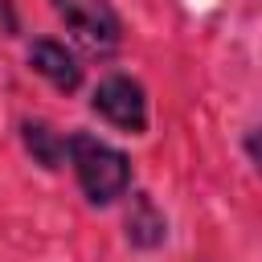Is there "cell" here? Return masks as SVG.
I'll return each instance as SVG.
<instances>
[{
    "label": "cell",
    "instance_id": "8992f818",
    "mask_svg": "<svg viewBox=\"0 0 262 262\" xmlns=\"http://www.w3.org/2000/svg\"><path fill=\"white\" fill-rule=\"evenodd\" d=\"M20 139L29 147V156L45 168H61L66 164V147H70V135H61L53 123L45 119H25L20 123Z\"/></svg>",
    "mask_w": 262,
    "mask_h": 262
},
{
    "label": "cell",
    "instance_id": "3957f363",
    "mask_svg": "<svg viewBox=\"0 0 262 262\" xmlns=\"http://www.w3.org/2000/svg\"><path fill=\"white\" fill-rule=\"evenodd\" d=\"M90 106H94V115H102L111 127H119L127 135H143L147 131V90L131 74H106L94 86Z\"/></svg>",
    "mask_w": 262,
    "mask_h": 262
},
{
    "label": "cell",
    "instance_id": "6da1fadb",
    "mask_svg": "<svg viewBox=\"0 0 262 262\" xmlns=\"http://www.w3.org/2000/svg\"><path fill=\"white\" fill-rule=\"evenodd\" d=\"M66 160L78 176V188L86 192L90 205H111L119 196H127L131 188V160L111 147L106 139L90 135V131H70V147Z\"/></svg>",
    "mask_w": 262,
    "mask_h": 262
},
{
    "label": "cell",
    "instance_id": "52a82bcc",
    "mask_svg": "<svg viewBox=\"0 0 262 262\" xmlns=\"http://www.w3.org/2000/svg\"><path fill=\"white\" fill-rule=\"evenodd\" d=\"M242 151H246V156H250V164L262 172V123H258V127H250V131L242 135Z\"/></svg>",
    "mask_w": 262,
    "mask_h": 262
},
{
    "label": "cell",
    "instance_id": "5b68a950",
    "mask_svg": "<svg viewBox=\"0 0 262 262\" xmlns=\"http://www.w3.org/2000/svg\"><path fill=\"white\" fill-rule=\"evenodd\" d=\"M123 225H127V242L135 250H156L168 237V221H164V213L156 209V201L147 192H131Z\"/></svg>",
    "mask_w": 262,
    "mask_h": 262
},
{
    "label": "cell",
    "instance_id": "277c9868",
    "mask_svg": "<svg viewBox=\"0 0 262 262\" xmlns=\"http://www.w3.org/2000/svg\"><path fill=\"white\" fill-rule=\"evenodd\" d=\"M29 66H33L53 90L74 94V90L82 86V66H78V57H74L61 41H53V37H37V41L29 45Z\"/></svg>",
    "mask_w": 262,
    "mask_h": 262
},
{
    "label": "cell",
    "instance_id": "7a4b0ae2",
    "mask_svg": "<svg viewBox=\"0 0 262 262\" xmlns=\"http://www.w3.org/2000/svg\"><path fill=\"white\" fill-rule=\"evenodd\" d=\"M70 37L90 53H111L123 41V20L111 0H49Z\"/></svg>",
    "mask_w": 262,
    "mask_h": 262
}]
</instances>
